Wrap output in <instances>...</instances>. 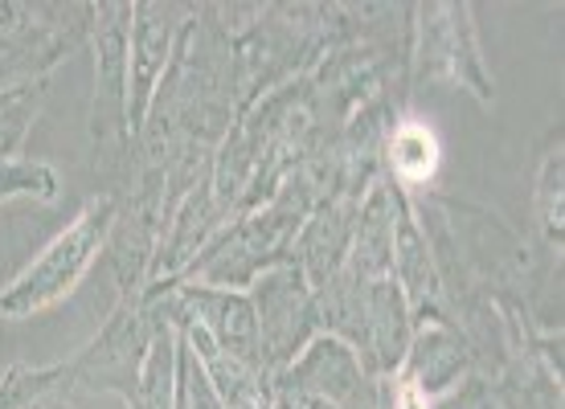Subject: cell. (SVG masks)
Segmentation results:
<instances>
[{"label": "cell", "mask_w": 565, "mask_h": 409, "mask_svg": "<svg viewBox=\"0 0 565 409\" xmlns=\"http://www.w3.org/2000/svg\"><path fill=\"white\" fill-rule=\"evenodd\" d=\"M111 222H115L111 201H95L71 229H62V234L45 246L42 255H38V262H29V267L0 291V315H4V320H29V315H38V311L62 303V299L83 282L86 270H90V262L99 255V246H103V238H107Z\"/></svg>", "instance_id": "cell-1"}, {"label": "cell", "mask_w": 565, "mask_h": 409, "mask_svg": "<svg viewBox=\"0 0 565 409\" xmlns=\"http://www.w3.org/2000/svg\"><path fill=\"white\" fill-rule=\"evenodd\" d=\"M189 348L198 356L201 377L210 381L213 397L222 401V409H267L263 368L226 353V348H217L198 324H189Z\"/></svg>", "instance_id": "cell-5"}, {"label": "cell", "mask_w": 565, "mask_h": 409, "mask_svg": "<svg viewBox=\"0 0 565 409\" xmlns=\"http://www.w3.org/2000/svg\"><path fill=\"white\" fill-rule=\"evenodd\" d=\"M258 353L263 365H287L296 360L299 344L308 340L311 308L296 275H270L258 282Z\"/></svg>", "instance_id": "cell-3"}, {"label": "cell", "mask_w": 565, "mask_h": 409, "mask_svg": "<svg viewBox=\"0 0 565 409\" xmlns=\"http://www.w3.org/2000/svg\"><path fill=\"white\" fill-rule=\"evenodd\" d=\"M397 409H430V406H426V397L418 385H402V389H397Z\"/></svg>", "instance_id": "cell-9"}, {"label": "cell", "mask_w": 565, "mask_h": 409, "mask_svg": "<svg viewBox=\"0 0 565 409\" xmlns=\"http://www.w3.org/2000/svg\"><path fill=\"white\" fill-rule=\"evenodd\" d=\"M438 169V140L418 123H406L397 128L394 136V172L406 184H423L430 181Z\"/></svg>", "instance_id": "cell-7"}, {"label": "cell", "mask_w": 565, "mask_h": 409, "mask_svg": "<svg viewBox=\"0 0 565 409\" xmlns=\"http://www.w3.org/2000/svg\"><path fill=\"white\" fill-rule=\"evenodd\" d=\"M152 340H156V327L148 324V315L140 308L124 303L111 315V324L99 332V340L66 368V377H78V381L95 385V389H119L131 401Z\"/></svg>", "instance_id": "cell-2"}, {"label": "cell", "mask_w": 565, "mask_h": 409, "mask_svg": "<svg viewBox=\"0 0 565 409\" xmlns=\"http://www.w3.org/2000/svg\"><path fill=\"white\" fill-rule=\"evenodd\" d=\"M184 303L198 311L201 332L226 348V353L250 360V365L263 368V353H258V315L255 303L242 295H222V291H205V287H189L184 291Z\"/></svg>", "instance_id": "cell-4"}, {"label": "cell", "mask_w": 565, "mask_h": 409, "mask_svg": "<svg viewBox=\"0 0 565 409\" xmlns=\"http://www.w3.org/2000/svg\"><path fill=\"white\" fill-rule=\"evenodd\" d=\"M361 385L365 381H361V368H356L353 353L340 348L337 340H316L308 348V356L282 377V389L320 394L328 401H337V406H353Z\"/></svg>", "instance_id": "cell-6"}, {"label": "cell", "mask_w": 565, "mask_h": 409, "mask_svg": "<svg viewBox=\"0 0 565 409\" xmlns=\"http://www.w3.org/2000/svg\"><path fill=\"white\" fill-rule=\"evenodd\" d=\"M66 377V368H9L0 377V409H25L33 397L54 389Z\"/></svg>", "instance_id": "cell-8"}]
</instances>
